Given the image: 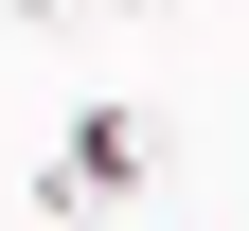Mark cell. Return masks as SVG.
Masks as SVG:
<instances>
[{
    "mask_svg": "<svg viewBox=\"0 0 249 231\" xmlns=\"http://www.w3.org/2000/svg\"><path fill=\"white\" fill-rule=\"evenodd\" d=\"M124 178H160V124L142 107H71L53 160H36V213H89V195H124Z\"/></svg>",
    "mask_w": 249,
    "mask_h": 231,
    "instance_id": "6da1fadb",
    "label": "cell"
},
{
    "mask_svg": "<svg viewBox=\"0 0 249 231\" xmlns=\"http://www.w3.org/2000/svg\"><path fill=\"white\" fill-rule=\"evenodd\" d=\"M107 18H142V0H107Z\"/></svg>",
    "mask_w": 249,
    "mask_h": 231,
    "instance_id": "3957f363",
    "label": "cell"
},
{
    "mask_svg": "<svg viewBox=\"0 0 249 231\" xmlns=\"http://www.w3.org/2000/svg\"><path fill=\"white\" fill-rule=\"evenodd\" d=\"M0 18H89V0H0Z\"/></svg>",
    "mask_w": 249,
    "mask_h": 231,
    "instance_id": "7a4b0ae2",
    "label": "cell"
}]
</instances>
